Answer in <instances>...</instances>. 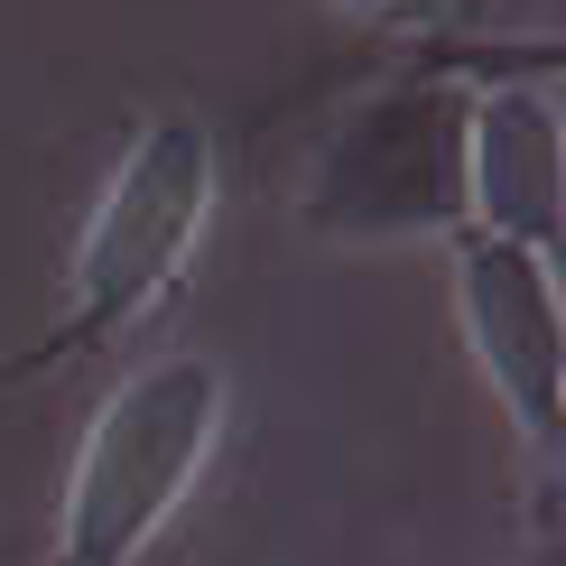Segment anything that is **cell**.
Wrapping results in <instances>:
<instances>
[{
	"instance_id": "cell-1",
	"label": "cell",
	"mask_w": 566,
	"mask_h": 566,
	"mask_svg": "<svg viewBox=\"0 0 566 566\" xmlns=\"http://www.w3.org/2000/svg\"><path fill=\"white\" fill-rule=\"evenodd\" d=\"M232 418V381L214 353H149L122 371V390L93 409V428L65 464L56 557L46 566H139L149 538L186 511Z\"/></svg>"
},
{
	"instance_id": "cell-2",
	"label": "cell",
	"mask_w": 566,
	"mask_h": 566,
	"mask_svg": "<svg viewBox=\"0 0 566 566\" xmlns=\"http://www.w3.org/2000/svg\"><path fill=\"white\" fill-rule=\"evenodd\" d=\"M205 223H214V130L196 112H149L130 130L112 186L93 196L84 242H75V289H65V335L38 363L112 344L122 325H139L158 297L186 279Z\"/></svg>"
},
{
	"instance_id": "cell-3",
	"label": "cell",
	"mask_w": 566,
	"mask_h": 566,
	"mask_svg": "<svg viewBox=\"0 0 566 566\" xmlns=\"http://www.w3.org/2000/svg\"><path fill=\"white\" fill-rule=\"evenodd\" d=\"M306 232L325 242H418L464 232V93L446 75L381 84L344 112L306 168Z\"/></svg>"
},
{
	"instance_id": "cell-4",
	"label": "cell",
	"mask_w": 566,
	"mask_h": 566,
	"mask_svg": "<svg viewBox=\"0 0 566 566\" xmlns=\"http://www.w3.org/2000/svg\"><path fill=\"white\" fill-rule=\"evenodd\" d=\"M455 316H464V344H474L492 399L530 437V455L548 464L566 437V306H557L548 251L455 232Z\"/></svg>"
},
{
	"instance_id": "cell-5",
	"label": "cell",
	"mask_w": 566,
	"mask_h": 566,
	"mask_svg": "<svg viewBox=\"0 0 566 566\" xmlns=\"http://www.w3.org/2000/svg\"><path fill=\"white\" fill-rule=\"evenodd\" d=\"M557 103L548 84L464 93V232L521 251H557Z\"/></svg>"
},
{
	"instance_id": "cell-6",
	"label": "cell",
	"mask_w": 566,
	"mask_h": 566,
	"mask_svg": "<svg viewBox=\"0 0 566 566\" xmlns=\"http://www.w3.org/2000/svg\"><path fill=\"white\" fill-rule=\"evenodd\" d=\"M353 10H371V19H390V29H437V19H455L464 0H353Z\"/></svg>"
}]
</instances>
